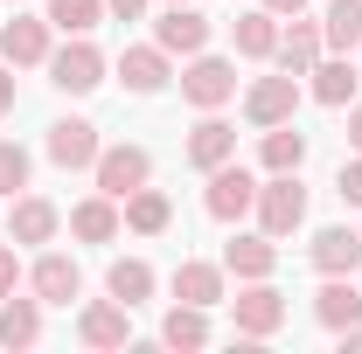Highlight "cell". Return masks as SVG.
Segmentation results:
<instances>
[{
	"label": "cell",
	"mask_w": 362,
	"mask_h": 354,
	"mask_svg": "<svg viewBox=\"0 0 362 354\" xmlns=\"http://www.w3.org/2000/svg\"><path fill=\"white\" fill-rule=\"evenodd\" d=\"M181 97H188L195 111H223V104H237V63L216 56V49L181 56Z\"/></svg>",
	"instance_id": "1"
},
{
	"label": "cell",
	"mask_w": 362,
	"mask_h": 354,
	"mask_svg": "<svg viewBox=\"0 0 362 354\" xmlns=\"http://www.w3.org/2000/svg\"><path fill=\"white\" fill-rule=\"evenodd\" d=\"M49 84L63 90V97H90V90L105 84V70H112V63H105V49L90 42V35H70V42L63 49H49Z\"/></svg>",
	"instance_id": "2"
},
{
	"label": "cell",
	"mask_w": 362,
	"mask_h": 354,
	"mask_svg": "<svg viewBox=\"0 0 362 354\" xmlns=\"http://www.w3.org/2000/svg\"><path fill=\"white\" fill-rule=\"evenodd\" d=\"M251 216H258V229H265L272 243H279V236H293V229L307 222V181H300V174H265V181H258Z\"/></svg>",
	"instance_id": "3"
},
{
	"label": "cell",
	"mask_w": 362,
	"mask_h": 354,
	"mask_svg": "<svg viewBox=\"0 0 362 354\" xmlns=\"http://www.w3.org/2000/svg\"><path fill=\"white\" fill-rule=\"evenodd\" d=\"M223 306H230V319H237L244 341H272V334L286 326V292H279L272 278H244L237 299H223Z\"/></svg>",
	"instance_id": "4"
},
{
	"label": "cell",
	"mask_w": 362,
	"mask_h": 354,
	"mask_svg": "<svg viewBox=\"0 0 362 354\" xmlns=\"http://www.w3.org/2000/svg\"><path fill=\"white\" fill-rule=\"evenodd\" d=\"M90 181H98V195H112V202H126L133 188L153 181V153L146 146H98V160H90Z\"/></svg>",
	"instance_id": "5"
},
{
	"label": "cell",
	"mask_w": 362,
	"mask_h": 354,
	"mask_svg": "<svg viewBox=\"0 0 362 354\" xmlns=\"http://www.w3.org/2000/svg\"><path fill=\"white\" fill-rule=\"evenodd\" d=\"M251 202H258V174H251L244 160H223V167L209 174V188H202L209 222H244V216H251Z\"/></svg>",
	"instance_id": "6"
},
{
	"label": "cell",
	"mask_w": 362,
	"mask_h": 354,
	"mask_svg": "<svg viewBox=\"0 0 362 354\" xmlns=\"http://www.w3.org/2000/svg\"><path fill=\"white\" fill-rule=\"evenodd\" d=\"M49 49H56L49 14H21V7H14V21H0V63H14V70H42Z\"/></svg>",
	"instance_id": "7"
},
{
	"label": "cell",
	"mask_w": 362,
	"mask_h": 354,
	"mask_svg": "<svg viewBox=\"0 0 362 354\" xmlns=\"http://www.w3.org/2000/svg\"><path fill=\"white\" fill-rule=\"evenodd\" d=\"M300 77L293 70H279V77H258V84H244V118L265 133V126H286V118H300Z\"/></svg>",
	"instance_id": "8"
},
{
	"label": "cell",
	"mask_w": 362,
	"mask_h": 354,
	"mask_svg": "<svg viewBox=\"0 0 362 354\" xmlns=\"http://www.w3.org/2000/svg\"><path fill=\"white\" fill-rule=\"evenodd\" d=\"M112 70H119V84L133 90V97H160V90L175 84V56H168L160 42H126Z\"/></svg>",
	"instance_id": "9"
},
{
	"label": "cell",
	"mask_w": 362,
	"mask_h": 354,
	"mask_svg": "<svg viewBox=\"0 0 362 354\" xmlns=\"http://www.w3.org/2000/svg\"><path fill=\"white\" fill-rule=\"evenodd\" d=\"M98 146H105V139H98V126H90V118H56V126H49V139H42V153L63 167V174H90Z\"/></svg>",
	"instance_id": "10"
},
{
	"label": "cell",
	"mask_w": 362,
	"mask_h": 354,
	"mask_svg": "<svg viewBox=\"0 0 362 354\" xmlns=\"http://www.w3.org/2000/svg\"><path fill=\"white\" fill-rule=\"evenodd\" d=\"M307 264L320 271V278H356L362 271V229H349V222H327V229H314V243H307Z\"/></svg>",
	"instance_id": "11"
},
{
	"label": "cell",
	"mask_w": 362,
	"mask_h": 354,
	"mask_svg": "<svg viewBox=\"0 0 362 354\" xmlns=\"http://www.w3.org/2000/svg\"><path fill=\"white\" fill-rule=\"evenodd\" d=\"M153 42L168 49V56H202V49H209V14H202L195 0L160 7V21H153Z\"/></svg>",
	"instance_id": "12"
},
{
	"label": "cell",
	"mask_w": 362,
	"mask_h": 354,
	"mask_svg": "<svg viewBox=\"0 0 362 354\" xmlns=\"http://www.w3.org/2000/svg\"><path fill=\"white\" fill-rule=\"evenodd\" d=\"M56 229H63V209H56L49 195H28V188H21V195L7 202V236H14V243L35 250V243H56Z\"/></svg>",
	"instance_id": "13"
},
{
	"label": "cell",
	"mask_w": 362,
	"mask_h": 354,
	"mask_svg": "<svg viewBox=\"0 0 362 354\" xmlns=\"http://www.w3.org/2000/svg\"><path fill=\"white\" fill-rule=\"evenodd\" d=\"M28 292H35L42 306H70V299L84 292V264L63 257V250H42V257L28 264Z\"/></svg>",
	"instance_id": "14"
},
{
	"label": "cell",
	"mask_w": 362,
	"mask_h": 354,
	"mask_svg": "<svg viewBox=\"0 0 362 354\" xmlns=\"http://www.w3.org/2000/svg\"><path fill=\"white\" fill-rule=\"evenodd\" d=\"M320 56H327V35H320V21H307V14H286V28H279V49H272V63H279V70H293V77H307Z\"/></svg>",
	"instance_id": "15"
},
{
	"label": "cell",
	"mask_w": 362,
	"mask_h": 354,
	"mask_svg": "<svg viewBox=\"0 0 362 354\" xmlns=\"http://www.w3.org/2000/svg\"><path fill=\"white\" fill-rule=\"evenodd\" d=\"M223 160H237V126H230L223 111H202V118H195V133H188V167L216 174Z\"/></svg>",
	"instance_id": "16"
},
{
	"label": "cell",
	"mask_w": 362,
	"mask_h": 354,
	"mask_svg": "<svg viewBox=\"0 0 362 354\" xmlns=\"http://www.w3.org/2000/svg\"><path fill=\"white\" fill-rule=\"evenodd\" d=\"M77 334H84V348H126V341H133V306H119V299L105 292V299H90V306L77 312Z\"/></svg>",
	"instance_id": "17"
},
{
	"label": "cell",
	"mask_w": 362,
	"mask_h": 354,
	"mask_svg": "<svg viewBox=\"0 0 362 354\" xmlns=\"http://www.w3.org/2000/svg\"><path fill=\"white\" fill-rule=\"evenodd\" d=\"M279 28H286V21H279L272 7H244V14L230 21V49H237L244 63H272V49H279Z\"/></svg>",
	"instance_id": "18"
},
{
	"label": "cell",
	"mask_w": 362,
	"mask_h": 354,
	"mask_svg": "<svg viewBox=\"0 0 362 354\" xmlns=\"http://www.w3.org/2000/svg\"><path fill=\"white\" fill-rule=\"evenodd\" d=\"M307 77H314V84H307V90H314V104H327V111H349V104H356L362 70L349 63V56H334V49H327V56H320Z\"/></svg>",
	"instance_id": "19"
},
{
	"label": "cell",
	"mask_w": 362,
	"mask_h": 354,
	"mask_svg": "<svg viewBox=\"0 0 362 354\" xmlns=\"http://www.w3.org/2000/svg\"><path fill=\"white\" fill-rule=\"evenodd\" d=\"M70 236H77V243H119V236H126V209H119L112 195H84V202L70 209Z\"/></svg>",
	"instance_id": "20"
},
{
	"label": "cell",
	"mask_w": 362,
	"mask_h": 354,
	"mask_svg": "<svg viewBox=\"0 0 362 354\" xmlns=\"http://www.w3.org/2000/svg\"><path fill=\"white\" fill-rule=\"evenodd\" d=\"M223 278H230V271H223V264H209V257H181L168 285H175V299H188V306H209V312H216V306L230 299Z\"/></svg>",
	"instance_id": "21"
},
{
	"label": "cell",
	"mask_w": 362,
	"mask_h": 354,
	"mask_svg": "<svg viewBox=\"0 0 362 354\" xmlns=\"http://www.w3.org/2000/svg\"><path fill=\"white\" fill-rule=\"evenodd\" d=\"M314 319L327 326V334H341V326H356L362 319V285L341 271V278H320V292H314Z\"/></svg>",
	"instance_id": "22"
},
{
	"label": "cell",
	"mask_w": 362,
	"mask_h": 354,
	"mask_svg": "<svg viewBox=\"0 0 362 354\" xmlns=\"http://www.w3.org/2000/svg\"><path fill=\"white\" fill-rule=\"evenodd\" d=\"M223 271L244 285V278H272L279 271V243H272L265 229H251V236H230L223 243Z\"/></svg>",
	"instance_id": "23"
},
{
	"label": "cell",
	"mask_w": 362,
	"mask_h": 354,
	"mask_svg": "<svg viewBox=\"0 0 362 354\" xmlns=\"http://www.w3.org/2000/svg\"><path fill=\"white\" fill-rule=\"evenodd\" d=\"M258 167H265V174H300V167H307V133H300L293 118H286V126H265Z\"/></svg>",
	"instance_id": "24"
},
{
	"label": "cell",
	"mask_w": 362,
	"mask_h": 354,
	"mask_svg": "<svg viewBox=\"0 0 362 354\" xmlns=\"http://www.w3.org/2000/svg\"><path fill=\"white\" fill-rule=\"evenodd\" d=\"M209 306H188V299H175L168 306V319H160V348H181V354H195V348H209Z\"/></svg>",
	"instance_id": "25"
},
{
	"label": "cell",
	"mask_w": 362,
	"mask_h": 354,
	"mask_svg": "<svg viewBox=\"0 0 362 354\" xmlns=\"http://www.w3.org/2000/svg\"><path fill=\"white\" fill-rule=\"evenodd\" d=\"M42 341V299L28 292V299H0V348H35Z\"/></svg>",
	"instance_id": "26"
},
{
	"label": "cell",
	"mask_w": 362,
	"mask_h": 354,
	"mask_svg": "<svg viewBox=\"0 0 362 354\" xmlns=\"http://www.w3.org/2000/svg\"><path fill=\"white\" fill-rule=\"evenodd\" d=\"M153 285H160V278H153L146 257H112V271H105V292H112L119 306H146V299H153Z\"/></svg>",
	"instance_id": "27"
},
{
	"label": "cell",
	"mask_w": 362,
	"mask_h": 354,
	"mask_svg": "<svg viewBox=\"0 0 362 354\" xmlns=\"http://www.w3.org/2000/svg\"><path fill=\"white\" fill-rule=\"evenodd\" d=\"M119 209H126V229H133V236H160V229L175 222V202H168V195H160L153 181H146V188H133V195H126Z\"/></svg>",
	"instance_id": "28"
},
{
	"label": "cell",
	"mask_w": 362,
	"mask_h": 354,
	"mask_svg": "<svg viewBox=\"0 0 362 354\" xmlns=\"http://www.w3.org/2000/svg\"><path fill=\"white\" fill-rule=\"evenodd\" d=\"M320 35H327V49H334V56L362 49V0H327V14H320Z\"/></svg>",
	"instance_id": "29"
},
{
	"label": "cell",
	"mask_w": 362,
	"mask_h": 354,
	"mask_svg": "<svg viewBox=\"0 0 362 354\" xmlns=\"http://www.w3.org/2000/svg\"><path fill=\"white\" fill-rule=\"evenodd\" d=\"M42 14H49V28H56V35H90L98 21H112V14H105V0H42Z\"/></svg>",
	"instance_id": "30"
},
{
	"label": "cell",
	"mask_w": 362,
	"mask_h": 354,
	"mask_svg": "<svg viewBox=\"0 0 362 354\" xmlns=\"http://www.w3.org/2000/svg\"><path fill=\"white\" fill-rule=\"evenodd\" d=\"M28 181H35V153L21 139H0V202H14Z\"/></svg>",
	"instance_id": "31"
},
{
	"label": "cell",
	"mask_w": 362,
	"mask_h": 354,
	"mask_svg": "<svg viewBox=\"0 0 362 354\" xmlns=\"http://www.w3.org/2000/svg\"><path fill=\"white\" fill-rule=\"evenodd\" d=\"M334 195H341V209H362V153L341 160V174H334Z\"/></svg>",
	"instance_id": "32"
},
{
	"label": "cell",
	"mask_w": 362,
	"mask_h": 354,
	"mask_svg": "<svg viewBox=\"0 0 362 354\" xmlns=\"http://www.w3.org/2000/svg\"><path fill=\"white\" fill-rule=\"evenodd\" d=\"M21 285V243H0V299Z\"/></svg>",
	"instance_id": "33"
},
{
	"label": "cell",
	"mask_w": 362,
	"mask_h": 354,
	"mask_svg": "<svg viewBox=\"0 0 362 354\" xmlns=\"http://www.w3.org/2000/svg\"><path fill=\"white\" fill-rule=\"evenodd\" d=\"M146 7H153V0H105V14H112V21H139Z\"/></svg>",
	"instance_id": "34"
},
{
	"label": "cell",
	"mask_w": 362,
	"mask_h": 354,
	"mask_svg": "<svg viewBox=\"0 0 362 354\" xmlns=\"http://www.w3.org/2000/svg\"><path fill=\"white\" fill-rule=\"evenodd\" d=\"M14 97H21V84H14V63H0V118L14 111Z\"/></svg>",
	"instance_id": "35"
},
{
	"label": "cell",
	"mask_w": 362,
	"mask_h": 354,
	"mask_svg": "<svg viewBox=\"0 0 362 354\" xmlns=\"http://www.w3.org/2000/svg\"><path fill=\"white\" fill-rule=\"evenodd\" d=\"M334 341H341V354H362V319H356V326H341Z\"/></svg>",
	"instance_id": "36"
},
{
	"label": "cell",
	"mask_w": 362,
	"mask_h": 354,
	"mask_svg": "<svg viewBox=\"0 0 362 354\" xmlns=\"http://www.w3.org/2000/svg\"><path fill=\"white\" fill-rule=\"evenodd\" d=\"M258 7H272L279 21H286V14H307V0H258Z\"/></svg>",
	"instance_id": "37"
},
{
	"label": "cell",
	"mask_w": 362,
	"mask_h": 354,
	"mask_svg": "<svg viewBox=\"0 0 362 354\" xmlns=\"http://www.w3.org/2000/svg\"><path fill=\"white\" fill-rule=\"evenodd\" d=\"M349 146L362 153V104H349Z\"/></svg>",
	"instance_id": "38"
},
{
	"label": "cell",
	"mask_w": 362,
	"mask_h": 354,
	"mask_svg": "<svg viewBox=\"0 0 362 354\" xmlns=\"http://www.w3.org/2000/svg\"><path fill=\"white\" fill-rule=\"evenodd\" d=\"M168 7H181V0H168Z\"/></svg>",
	"instance_id": "39"
},
{
	"label": "cell",
	"mask_w": 362,
	"mask_h": 354,
	"mask_svg": "<svg viewBox=\"0 0 362 354\" xmlns=\"http://www.w3.org/2000/svg\"><path fill=\"white\" fill-rule=\"evenodd\" d=\"M14 7H21V0H14Z\"/></svg>",
	"instance_id": "40"
}]
</instances>
